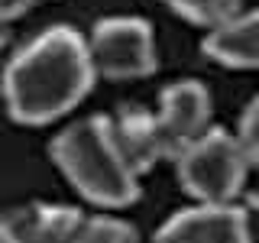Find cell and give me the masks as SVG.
Returning a JSON list of instances; mask_svg holds the SVG:
<instances>
[{"instance_id":"cell-1","label":"cell","mask_w":259,"mask_h":243,"mask_svg":"<svg viewBox=\"0 0 259 243\" xmlns=\"http://www.w3.org/2000/svg\"><path fill=\"white\" fill-rule=\"evenodd\" d=\"M91 81L84 36L52 26L13 55L4 71V97L20 124H52L88 94Z\"/></svg>"},{"instance_id":"cell-2","label":"cell","mask_w":259,"mask_h":243,"mask_svg":"<svg viewBox=\"0 0 259 243\" xmlns=\"http://www.w3.org/2000/svg\"><path fill=\"white\" fill-rule=\"evenodd\" d=\"M52 159L65 178L101 208H126L140 194V175L113 146L107 117H88L62 130L52 143Z\"/></svg>"},{"instance_id":"cell-3","label":"cell","mask_w":259,"mask_h":243,"mask_svg":"<svg viewBox=\"0 0 259 243\" xmlns=\"http://www.w3.org/2000/svg\"><path fill=\"white\" fill-rule=\"evenodd\" d=\"M182 188L198 198L201 205H230L243 191L253 162L237 146L233 133L207 130L201 140H194L188 149L175 156Z\"/></svg>"},{"instance_id":"cell-4","label":"cell","mask_w":259,"mask_h":243,"mask_svg":"<svg viewBox=\"0 0 259 243\" xmlns=\"http://www.w3.org/2000/svg\"><path fill=\"white\" fill-rule=\"evenodd\" d=\"M91 71L110 81L146 78L156 71V39L146 20L136 16H110L101 20L84 39Z\"/></svg>"},{"instance_id":"cell-5","label":"cell","mask_w":259,"mask_h":243,"mask_svg":"<svg viewBox=\"0 0 259 243\" xmlns=\"http://www.w3.org/2000/svg\"><path fill=\"white\" fill-rule=\"evenodd\" d=\"M156 117V133L162 143L165 159H175L182 149H188L194 140L210 130V94L198 81H178L162 91L159 113Z\"/></svg>"},{"instance_id":"cell-6","label":"cell","mask_w":259,"mask_h":243,"mask_svg":"<svg viewBox=\"0 0 259 243\" xmlns=\"http://www.w3.org/2000/svg\"><path fill=\"white\" fill-rule=\"evenodd\" d=\"M156 243H253V221L237 201L198 205L168 217L159 227Z\"/></svg>"},{"instance_id":"cell-7","label":"cell","mask_w":259,"mask_h":243,"mask_svg":"<svg viewBox=\"0 0 259 243\" xmlns=\"http://www.w3.org/2000/svg\"><path fill=\"white\" fill-rule=\"evenodd\" d=\"M84 217L59 205H29L0 214V243H71Z\"/></svg>"},{"instance_id":"cell-8","label":"cell","mask_w":259,"mask_h":243,"mask_svg":"<svg viewBox=\"0 0 259 243\" xmlns=\"http://www.w3.org/2000/svg\"><path fill=\"white\" fill-rule=\"evenodd\" d=\"M107 127H110V136H113V146L120 149L123 162L136 175L149 172L159 159H165L159 133H156V117L149 110L123 107L120 113L107 117Z\"/></svg>"},{"instance_id":"cell-9","label":"cell","mask_w":259,"mask_h":243,"mask_svg":"<svg viewBox=\"0 0 259 243\" xmlns=\"http://www.w3.org/2000/svg\"><path fill=\"white\" fill-rule=\"evenodd\" d=\"M204 55L227 68H253L259 62V16L253 10H243L221 26H210Z\"/></svg>"},{"instance_id":"cell-10","label":"cell","mask_w":259,"mask_h":243,"mask_svg":"<svg viewBox=\"0 0 259 243\" xmlns=\"http://www.w3.org/2000/svg\"><path fill=\"white\" fill-rule=\"evenodd\" d=\"M162 4L182 13L185 20L198 23V26H221L230 16L243 13L240 0H162Z\"/></svg>"},{"instance_id":"cell-11","label":"cell","mask_w":259,"mask_h":243,"mask_svg":"<svg viewBox=\"0 0 259 243\" xmlns=\"http://www.w3.org/2000/svg\"><path fill=\"white\" fill-rule=\"evenodd\" d=\"M71 243H140L136 230L123 221L113 217H94L78 227V233L71 237Z\"/></svg>"},{"instance_id":"cell-12","label":"cell","mask_w":259,"mask_h":243,"mask_svg":"<svg viewBox=\"0 0 259 243\" xmlns=\"http://www.w3.org/2000/svg\"><path fill=\"white\" fill-rule=\"evenodd\" d=\"M233 140H237V146L246 152L249 162L256 166V156H259V104L256 101L246 104V110H243V117H240V127H237V133H233Z\"/></svg>"},{"instance_id":"cell-13","label":"cell","mask_w":259,"mask_h":243,"mask_svg":"<svg viewBox=\"0 0 259 243\" xmlns=\"http://www.w3.org/2000/svg\"><path fill=\"white\" fill-rule=\"evenodd\" d=\"M39 4H46V0H0V20L10 23L13 16H23L26 10H32Z\"/></svg>"},{"instance_id":"cell-14","label":"cell","mask_w":259,"mask_h":243,"mask_svg":"<svg viewBox=\"0 0 259 243\" xmlns=\"http://www.w3.org/2000/svg\"><path fill=\"white\" fill-rule=\"evenodd\" d=\"M10 43V26H7V20H0V49Z\"/></svg>"}]
</instances>
